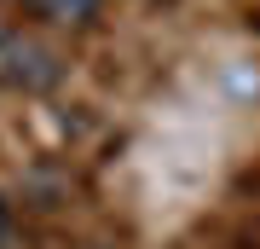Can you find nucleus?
Masks as SVG:
<instances>
[{"label":"nucleus","instance_id":"f257e3e1","mask_svg":"<svg viewBox=\"0 0 260 249\" xmlns=\"http://www.w3.org/2000/svg\"><path fill=\"white\" fill-rule=\"evenodd\" d=\"M64 81V64H58L52 46H41L35 35H23L18 23L0 18V87H18V93H47Z\"/></svg>","mask_w":260,"mask_h":249},{"label":"nucleus","instance_id":"f03ea898","mask_svg":"<svg viewBox=\"0 0 260 249\" xmlns=\"http://www.w3.org/2000/svg\"><path fill=\"white\" fill-rule=\"evenodd\" d=\"M18 6L35 12V18H47V23H93L104 0H18Z\"/></svg>","mask_w":260,"mask_h":249},{"label":"nucleus","instance_id":"7ed1b4c3","mask_svg":"<svg viewBox=\"0 0 260 249\" xmlns=\"http://www.w3.org/2000/svg\"><path fill=\"white\" fill-rule=\"evenodd\" d=\"M6 232H12V203L0 197V243H6Z\"/></svg>","mask_w":260,"mask_h":249}]
</instances>
